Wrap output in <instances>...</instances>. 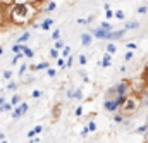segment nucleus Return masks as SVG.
Listing matches in <instances>:
<instances>
[{"instance_id":"obj_56","label":"nucleus","mask_w":148,"mask_h":143,"mask_svg":"<svg viewBox=\"0 0 148 143\" xmlns=\"http://www.w3.org/2000/svg\"><path fill=\"white\" fill-rule=\"evenodd\" d=\"M143 143H148V140H145V142H143Z\"/></svg>"},{"instance_id":"obj_40","label":"nucleus","mask_w":148,"mask_h":143,"mask_svg":"<svg viewBox=\"0 0 148 143\" xmlns=\"http://www.w3.org/2000/svg\"><path fill=\"white\" fill-rule=\"evenodd\" d=\"M74 116H76V117H81V116H83V107H81V105H79V107H76Z\"/></svg>"},{"instance_id":"obj_8","label":"nucleus","mask_w":148,"mask_h":143,"mask_svg":"<svg viewBox=\"0 0 148 143\" xmlns=\"http://www.w3.org/2000/svg\"><path fill=\"white\" fill-rule=\"evenodd\" d=\"M100 66H102V67H110L112 66V59H110V54H109V52H105V54L102 55Z\"/></svg>"},{"instance_id":"obj_7","label":"nucleus","mask_w":148,"mask_h":143,"mask_svg":"<svg viewBox=\"0 0 148 143\" xmlns=\"http://www.w3.org/2000/svg\"><path fill=\"white\" fill-rule=\"evenodd\" d=\"M126 31H127V30H117V31H110V35H109V41H115V40L122 38Z\"/></svg>"},{"instance_id":"obj_24","label":"nucleus","mask_w":148,"mask_h":143,"mask_svg":"<svg viewBox=\"0 0 148 143\" xmlns=\"http://www.w3.org/2000/svg\"><path fill=\"white\" fill-rule=\"evenodd\" d=\"M50 57H52V59H55V60H57V59H59V57H60V50H57V48H55V47H53V48H50Z\"/></svg>"},{"instance_id":"obj_57","label":"nucleus","mask_w":148,"mask_h":143,"mask_svg":"<svg viewBox=\"0 0 148 143\" xmlns=\"http://www.w3.org/2000/svg\"><path fill=\"white\" fill-rule=\"evenodd\" d=\"M2 93H3V91H2V90H0V95H2Z\"/></svg>"},{"instance_id":"obj_25","label":"nucleus","mask_w":148,"mask_h":143,"mask_svg":"<svg viewBox=\"0 0 148 143\" xmlns=\"http://www.w3.org/2000/svg\"><path fill=\"white\" fill-rule=\"evenodd\" d=\"M53 47H55V48H57V50H60V52H62V50H64V48H66V43H64V40H57V41H55V45H53Z\"/></svg>"},{"instance_id":"obj_44","label":"nucleus","mask_w":148,"mask_h":143,"mask_svg":"<svg viewBox=\"0 0 148 143\" xmlns=\"http://www.w3.org/2000/svg\"><path fill=\"white\" fill-rule=\"evenodd\" d=\"M86 62H88L86 55H79V64H81V66H86Z\"/></svg>"},{"instance_id":"obj_26","label":"nucleus","mask_w":148,"mask_h":143,"mask_svg":"<svg viewBox=\"0 0 148 143\" xmlns=\"http://www.w3.org/2000/svg\"><path fill=\"white\" fill-rule=\"evenodd\" d=\"M24 55H26L28 59H33V57H35V50L29 48V47H26V48H24Z\"/></svg>"},{"instance_id":"obj_13","label":"nucleus","mask_w":148,"mask_h":143,"mask_svg":"<svg viewBox=\"0 0 148 143\" xmlns=\"http://www.w3.org/2000/svg\"><path fill=\"white\" fill-rule=\"evenodd\" d=\"M10 104H12L14 107L21 105V104H23V102H21V95H19V93H14V95H12V98H10Z\"/></svg>"},{"instance_id":"obj_6","label":"nucleus","mask_w":148,"mask_h":143,"mask_svg":"<svg viewBox=\"0 0 148 143\" xmlns=\"http://www.w3.org/2000/svg\"><path fill=\"white\" fill-rule=\"evenodd\" d=\"M93 38H95V36L91 35V33H83V35H81V45H83V47H90V45L93 43Z\"/></svg>"},{"instance_id":"obj_3","label":"nucleus","mask_w":148,"mask_h":143,"mask_svg":"<svg viewBox=\"0 0 148 143\" xmlns=\"http://www.w3.org/2000/svg\"><path fill=\"white\" fill-rule=\"evenodd\" d=\"M114 88L117 90V93H119V95H124V97H129V95L133 93V85H131L127 79H122V81L115 83V85H114Z\"/></svg>"},{"instance_id":"obj_36","label":"nucleus","mask_w":148,"mask_h":143,"mask_svg":"<svg viewBox=\"0 0 148 143\" xmlns=\"http://www.w3.org/2000/svg\"><path fill=\"white\" fill-rule=\"evenodd\" d=\"M19 107H21V110H23V116H24V114H28V110H29V105H28L26 102H23Z\"/></svg>"},{"instance_id":"obj_15","label":"nucleus","mask_w":148,"mask_h":143,"mask_svg":"<svg viewBox=\"0 0 148 143\" xmlns=\"http://www.w3.org/2000/svg\"><path fill=\"white\" fill-rule=\"evenodd\" d=\"M103 9H105V17H107V19H112V17L115 16V12L110 9V5H109V3H105V5H103Z\"/></svg>"},{"instance_id":"obj_2","label":"nucleus","mask_w":148,"mask_h":143,"mask_svg":"<svg viewBox=\"0 0 148 143\" xmlns=\"http://www.w3.org/2000/svg\"><path fill=\"white\" fill-rule=\"evenodd\" d=\"M141 107V97L138 95V93H131L127 98H126V102H124V105L121 107V110L126 114V116H133V114H136L138 110Z\"/></svg>"},{"instance_id":"obj_38","label":"nucleus","mask_w":148,"mask_h":143,"mask_svg":"<svg viewBox=\"0 0 148 143\" xmlns=\"http://www.w3.org/2000/svg\"><path fill=\"white\" fill-rule=\"evenodd\" d=\"M88 129H90V133H93V131H97V124H95L93 121H90V122H88Z\"/></svg>"},{"instance_id":"obj_27","label":"nucleus","mask_w":148,"mask_h":143,"mask_svg":"<svg viewBox=\"0 0 148 143\" xmlns=\"http://www.w3.org/2000/svg\"><path fill=\"white\" fill-rule=\"evenodd\" d=\"M136 12H138L140 16H145V14L148 12V5H140V7L136 9Z\"/></svg>"},{"instance_id":"obj_31","label":"nucleus","mask_w":148,"mask_h":143,"mask_svg":"<svg viewBox=\"0 0 148 143\" xmlns=\"http://www.w3.org/2000/svg\"><path fill=\"white\" fill-rule=\"evenodd\" d=\"M126 48H127V50H136L138 45H136L134 41H126Z\"/></svg>"},{"instance_id":"obj_51","label":"nucleus","mask_w":148,"mask_h":143,"mask_svg":"<svg viewBox=\"0 0 148 143\" xmlns=\"http://www.w3.org/2000/svg\"><path fill=\"white\" fill-rule=\"evenodd\" d=\"M2 140H5V135H3V133L0 131V142H2Z\"/></svg>"},{"instance_id":"obj_55","label":"nucleus","mask_w":148,"mask_h":143,"mask_svg":"<svg viewBox=\"0 0 148 143\" xmlns=\"http://www.w3.org/2000/svg\"><path fill=\"white\" fill-rule=\"evenodd\" d=\"M0 143H7V140H2V142H0Z\"/></svg>"},{"instance_id":"obj_23","label":"nucleus","mask_w":148,"mask_h":143,"mask_svg":"<svg viewBox=\"0 0 148 143\" xmlns=\"http://www.w3.org/2000/svg\"><path fill=\"white\" fill-rule=\"evenodd\" d=\"M21 116H23V110H21V107H19V105H17V107H14V110H12V117H14V119H19Z\"/></svg>"},{"instance_id":"obj_30","label":"nucleus","mask_w":148,"mask_h":143,"mask_svg":"<svg viewBox=\"0 0 148 143\" xmlns=\"http://www.w3.org/2000/svg\"><path fill=\"white\" fill-rule=\"evenodd\" d=\"M41 95H43L41 90H33L31 91V98H41Z\"/></svg>"},{"instance_id":"obj_10","label":"nucleus","mask_w":148,"mask_h":143,"mask_svg":"<svg viewBox=\"0 0 148 143\" xmlns=\"http://www.w3.org/2000/svg\"><path fill=\"white\" fill-rule=\"evenodd\" d=\"M52 24H53V19H52V17H47V19L41 23V28H40V30H43V31H48V30L52 28Z\"/></svg>"},{"instance_id":"obj_43","label":"nucleus","mask_w":148,"mask_h":143,"mask_svg":"<svg viewBox=\"0 0 148 143\" xmlns=\"http://www.w3.org/2000/svg\"><path fill=\"white\" fill-rule=\"evenodd\" d=\"M59 114H60V105H55V107H53V117L57 119V117H59Z\"/></svg>"},{"instance_id":"obj_48","label":"nucleus","mask_w":148,"mask_h":143,"mask_svg":"<svg viewBox=\"0 0 148 143\" xmlns=\"http://www.w3.org/2000/svg\"><path fill=\"white\" fill-rule=\"evenodd\" d=\"M3 26V12H2V9H0V28Z\"/></svg>"},{"instance_id":"obj_41","label":"nucleus","mask_w":148,"mask_h":143,"mask_svg":"<svg viewBox=\"0 0 148 143\" xmlns=\"http://www.w3.org/2000/svg\"><path fill=\"white\" fill-rule=\"evenodd\" d=\"M115 17H117V19H121V21H124V17H126V16H124V12H122V10H115Z\"/></svg>"},{"instance_id":"obj_34","label":"nucleus","mask_w":148,"mask_h":143,"mask_svg":"<svg viewBox=\"0 0 148 143\" xmlns=\"http://www.w3.org/2000/svg\"><path fill=\"white\" fill-rule=\"evenodd\" d=\"M2 78H3L5 81H7V79H10V78H12V71H9V69H5V71L2 72Z\"/></svg>"},{"instance_id":"obj_20","label":"nucleus","mask_w":148,"mask_h":143,"mask_svg":"<svg viewBox=\"0 0 148 143\" xmlns=\"http://www.w3.org/2000/svg\"><path fill=\"white\" fill-rule=\"evenodd\" d=\"M107 52H109L110 55H114V54L117 52V47H115V43H114V41H109V45H107Z\"/></svg>"},{"instance_id":"obj_4","label":"nucleus","mask_w":148,"mask_h":143,"mask_svg":"<svg viewBox=\"0 0 148 143\" xmlns=\"http://www.w3.org/2000/svg\"><path fill=\"white\" fill-rule=\"evenodd\" d=\"M103 109H105L107 112H110V114H115V112H119V110H121V105H119V102H117V100L105 98V100H103Z\"/></svg>"},{"instance_id":"obj_17","label":"nucleus","mask_w":148,"mask_h":143,"mask_svg":"<svg viewBox=\"0 0 148 143\" xmlns=\"http://www.w3.org/2000/svg\"><path fill=\"white\" fill-rule=\"evenodd\" d=\"M55 9H57V3H55V2H48V3H47V7H45V12H47V14H50V12H53Z\"/></svg>"},{"instance_id":"obj_49","label":"nucleus","mask_w":148,"mask_h":143,"mask_svg":"<svg viewBox=\"0 0 148 143\" xmlns=\"http://www.w3.org/2000/svg\"><path fill=\"white\" fill-rule=\"evenodd\" d=\"M35 131H36V133H41V131H43V126H35Z\"/></svg>"},{"instance_id":"obj_18","label":"nucleus","mask_w":148,"mask_h":143,"mask_svg":"<svg viewBox=\"0 0 148 143\" xmlns=\"http://www.w3.org/2000/svg\"><path fill=\"white\" fill-rule=\"evenodd\" d=\"M100 28L105 30V31H114V28H112V24L109 21H102V23H100Z\"/></svg>"},{"instance_id":"obj_45","label":"nucleus","mask_w":148,"mask_h":143,"mask_svg":"<svg viewBox=\"0 0 148 143\" xmlns=\"http://www.w3.org/2000/svg\"><path fill=\"white\" fill-rule=\"evenodd\" d=\"M5 88H7V90H16V88H17V85H16L14 81H10V83H9V85H7Z\"/></svg>"},{"instance_id":"obj_47","label":"nucleus","mask_w":148,"mask_h":143,"mask_svg":"<svg viewBox=\"0 0 148 143\" xmlns=\"http://www.w3.org/2000/svg\"><path fill=\"white\" fill-rule=\"evenodd\" d=\"M143 81H145V83L148 85V67L145 69V72H143Z\"/></svg>"},{"instance_id":"obj_21","label":"nucleus","mask_w":148,"mask_h":143,"mask_svg":"<svg viewBox=\"0 0 148 143\" xmlns=\"http://www.w3.org/2000/svg\"><path fill=\"white\" fill-rule=\"evenodd\" d=\"M140 97H141V104L143 105H148V90H143L140 93Z\"/></svg>"},{"instance_id":"obj_1","label":"nucleus","mask_w":148,"mask_h":143,"mask_svg":"<svg viewBox=\"0 0 148 143\" xmlns=\"http://www.w3.org/2000/svg\"><path fill=\"white\" fill-rule=\"evenodd\" d=\"M35 14H36V5L28 3V2L12 3V7L9 9V19L16 26H26V24H29L33 21Z\"/></svg>"},{"instance_id":"obj_37","label":"nucleus","mask_w":148,"mask_h":143,"mask_svg":"<svg viewBox=\"0 0 148 143\" xmlns=\"http://www.w3.org/2000/svg\"><path fill=\"white\" fill-rule=\"evenodd\" d=\"M28 69H29V66H28V64H23V66L19 67V76H23V74L28 71Z\"/></svg>"},{"instance_id":"obj_14","label":"nucleus","mask_w":148,"mask_h":143,"mask_svg":"<svg viewBox=\"0 0 148 143\" xmlns=\"http://www.w3.org/2000/svg\"><path fill=\"white\" fill-rule=\"evenodd\" d=\"M148 131V122H143V124H141V126H138V128H136V129H134V133H136V135H141V133H143V135H145V133H147Z\"/></svg>"},{"instance_id":"obj_50","label":"nucleus","mask_w":148,"mask_h":143,"mask_svg":"<svg viewBox=\"0 0 148 143\" xmlns=\"http://www.w3.org/2000/svg\"><path fill=\"white\" fill-rule=\"evenodd\" d=\"M29 142H31V143H40V138H36V136H35V138H31Z\"/></svg>"},{"instance_id":"obj_32","label":"nucleus","mask_w":148,"mask_h":143,"mask_svg":"<svg viewBox=\"0 0 148 143\" xmlns=\"http://www.w3.org/2000/svg\"><path fill=\"white\" fill-rule=\"evenodd\" d=\"M133 57H134V52H129V50H127V52L124 54V60H126V62L133 60Z\"/></svg>"},{"instance_id":"obj_29","label":"nucleus","mask_w":148,"mask_h":143,"mask_svg":"<svg viewBox=\"0 0 148 143\" xmlns=\"http://www.w3.org/2000/svg\"><path fill=\"white\" fill-rule=\"evenodd\" d=\"M59 36H60V30L57 28V30H53V31H52V40H53V41H57V40H60Z\"/></svg>"},{"instance_id":"obj_42","label":"nucleus","mask_w":148,"mask_h":143,"mask_svg":"<svg viewBox=\"0 0 148 143\" xmlns=\"http://www.w3.org/2000/svg\"><path fill=\"white\" fill-rule=\"evenodd\" d=\"M76 23H77V24H81V26H84V24H88V23H90V19H84V17H79V19H77Z\"/></svg>"},{"instance_id":"obj_9","label":"nucleus","mask_w":148,"mask_h":143,"mask_svg":"<svg viewBox=\"0 0 148 143\" xmlns=\"http://www.w3.org/2000/svg\"><path fill=\"white\" fill-rule=\"evenodd\" d=\"M112 121H114L115 124H122V122L126 121V114H124L122 110H119V112H115V114H114V117H112Z\"/></svg>"},{"instance_id":"obj_12","label":"nucleus","mask_w":148,"mask_h":143,"mask_svg":"<svg viewBox=\"0 0 148 143\" xmlns=\"http://www.w3.org/2000/svg\"><path fill=\"white\" fill-rule=\"evenodd\" d=\"M140 28V23L138 21H129V23H126V26H124V30H138Z\"/></svg>"},{"instance_id":"obj_16","label":"nucleus","mask_w":148,"mask_h":143,"mask_svg":"<svg viewBox=\"0 0 148 143\" xmlns=\"http://www.w3.org/2000/svg\"><path fill=\"white\" fill-rule=\"evenodd\" d=\"M14 110V105L10 102H5L3 105H0V112H12Z\"/></svg>"},{"instance_id":"obj_33","label":"nucleus","mask_w":148,"mask_h":143,"mask_svg":"<svg viewBox=\"0 0 148 143\" xmlns=\"http://www.w3.org/2000/svg\"><path fill=\"white\" fill-rule=\"evenodd\" d=\"M74 98H76V100H83V91H81L79 88L74 90Z\"/></svg>"},{"instance_id":"obj_46","label":"nucleus","mask_w":148,"mask_h":143,"mask_svg":"<svg viewBox=\"0 0 148 143\" xmlns=\"http://www.w3.org/2000/svg\"><path fill=\"white\" fill-rule=\"evenodd\" d=\"M88 133H90V129H88V126H84V128H83V131H81V136H83V138H86V136H88Z\"/></svg>"},{"instance_id":"obj_54","label":"nucleus","mask_w":148,"mask_h":143,"mask_svg":"<svg viewBox=\"0 0 148 143\" xmlns=\"http://www.w3.org/2000/svg\"><path fill=\"white\" fill-rule=\"evenodd\" d=\"M145 140H148V131L145 133Z\"/></svg>"},{"instance_id":"obj_53","label":"nucleus","mask_w":148,"mask_h":143,"mask_svg":"<svg viewBox=\"0 0 148 143\" xmlns=\"http://www.w3.org/2000/svg\"><path fill=\"white\" fill-rule=\"evenodd\" d=\"M2 54H3V47H0V55H2Z\"/></svg>"},{"instance_id":"obj_28","label":"nucleus","mask_w":148,"mask_h":143,"mask_svg":"<svg viewBox=\"0 0 148 143\" xmlns=\"http://www.w3.org/2000/svg\"><path fill=\"white\" fill-rule=\"evenodd\" d=\"M60 55H62L64 59H67V57L71 55V47H67V45H66V48H64V50L60 52Z\"/></svg>"},{"instance_id":"obj_35","label":"nucleus","mask_w":148,"mask_h":143,"mask_svg":"<svg viewBox=\"0 0 148 143\" xmlns=\"http://www.w3.org/2000/svg\"><path fill=\"white\" fill-rule=\"evenodd\" d=\"M47 76H48V78H55V76H57V71H55L53 67H48V69H47Z\"/></svg>"},{"instance_id":"obj_39","label":"nucleus","mask_w":148,"mask_h":143,"mask_svg":"<svg viewBox=\"0 0 148 143\" xmlns=\"http://www.w3.org/2000/svg\"><path fill=\"white\" fill-rule=\"evenodd\" d=\"M36 135H38V133L35 131V128H33V129H29V131H28V135H26V136H28V140H31V138H35Z\"/></svg>"},{"instance_id":"obj_5","label":"nucleus","mask_w":148,"mask_h":143,"mask_svg":"<svg viewBox=\"0 0 148 143\" xmlns=\"http://www.w3.org/2000/svg\"><path fill=\"white\" fill-rule=\"evenodd\" d=\"M91 35L95 36L97 40H109V35H110V31H105V30H102V28L98 26V28L91 30Z\"/></svg>"},{"instance_id":"obj_19","label":"nucleus","mask_w":148,"mask_h":143,"mask_svg":"<svg viewBox=\"0 0 148 143\" xmlns=\"http://www.w3.org/2000/svg\"><path fill=\"white\" fill-rule=\"evenodd\" d=\"M66 64H67V60L60 55V57L57 59V66H59V69H67V67H66Z\"/></svg>"},{"instance_id":"obj_22","label":"nucleus","mask_w":148,"mask_h":143,"mask_svg":"<svg viewBox=\"0 0 148 143\" xmlns=\"http://www.w3.org/2000/svg\"><path fill=\"white\" fill-rule=\"evenodd\" d=\"M48 67H50V64H48V62H45V60H43V62H40V64H36V71H47Z\"/></svg>"},{"instance_id":"obj_52","label":"nucleus","mask_w":148,"mask_h":143,"mask_svg":"<svg viewBox=\"0 0 148 143\" xmlns=\"http://www.w3.org/2000/svg\"><path fill=\"white\" fill-rule=\"evenodd\" d=\"M3 104H5V100H3V97L0 95V105H3Z\"/></svg>"},{"instance_id":"obj_11","label":"nucleus","mask_w":148,"mask_h":143,"mask_svg":"<svg viewBox=\"0 0 148 143\" xmlns=\"http://www.w3.org/2000/svg\"><path fill=\"white\" fill-rule=\"evenodd\" d=\"M29 38H31V33H29V31H24L23 35H21L19 38H17V40H16V43H26Z\"/></svg>"}]
</instances>
